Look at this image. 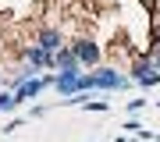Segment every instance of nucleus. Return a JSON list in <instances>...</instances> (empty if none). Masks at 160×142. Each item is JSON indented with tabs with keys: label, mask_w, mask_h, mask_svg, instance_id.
<instances>
[{
	"label": "nucleus",
	"mask_w": 160,
	"mask_h": 142,
	"mask_svg": "<svg viewBox=\"0 0 160 142\" xmlns=\"http://www.w3.org/2000/svg\"><path fill=\"white\" fill-rule=\"evenodd\" d=\"M71 50H75V57H78L82 68H96L100 57H103L100 43H96V39H89V36H78V39H71Z\"/></svg>",
	"instance_id": "obj_1"
},
{
	"label": "nucleus",
	"mask_w": 160,
	"mask_h": 142,
	"mask_svg": "<svg viewBox=\"0 0 160 142\" xmlns=\"http://www.w3.org/2000/svg\"><path fill=\"white\" fill-rule=\"evenodd\" d=\"M57 82V75H36V78H29V82H22L14 89V96H18V103H25V100H36L39 92L46 89V85H53Z\"/></svg>",
	"instance_id": "obj_2"
},
{
	"label": "nucleus",
	"mask_w": 160,
	"mask_h": 142,
	"mask_svg": "<svg viewBox=\"0 0 160 142\" xmlns=\"http://www.w3.org/2000/svg\"><path fill=\"white\" fill-rule=\"evenodd\" d=\"M89 75H92V89H125V85H128V78L118 75L114 68H96Z\"/></svg>",
	"instance_id": "obj_3"
},
{
	"label": "nucleus",
	"mask_w": 160,
	"mask_h": 142,
	"mask_svg": "<svg viewBox=\"0 0 160 142\" xmlns=\"http://www.w3.org/2000/svg\"><path fill=\"white\" fill-rule=\"evenodd\" d=\"M78 78H82V71H61L57 75V82H53V89H57V96H64V100H68V96H78Z\"/></svg>",
	"instance_id": "obj_4"
},
{
	"label": "nucleus",
	"mask_w": 160,
	"mask_h": 142,
	"mask_svg": "<svg viewBox=\"0 0 160 142\" xmlns=\"http://www.w3.org/2000/svg\"><path fill=\"white\" fill-rule=\"evenodd\" d=\"M25 61H29L36 71H39V68H53V53H46L39 43H29V46H25Z\"/></svg>",
	"instance_id": "obj_5"
},
{
	"label": "nucleus",
	"mask_w": 160,
	"mask_h": 142,
	"mask_svg": "<svg viewBox=\"0 0 160 142\" xmlns=\"http://www.w3.org/2000/svg\"><path fill=\"white\" fill-rule=\"evenodd\" d=\"M36 43H39L46 53H57L61 46H68V43H64V36H61V28H43V32L36 36Z\"/></svg>",
	"instance_id": "obj_6"
},
{
	"label": "nucleus",
	"mask_w": 160,
	"mask_h": 142,
	"mask_svg": "<svg viewBox=\"0 0 160 142\" xmlns=\"http://www.w3.org/2000/svg\"><path fill=\"white\" fill-rule=\"evenodd\" d=\"M53 68H61V71H82V64H78V57H75L71 43H68V46H61V50L53 53Z\"/></svg>",
	"instance_id": "obj_7"
},
{
	"label": "nucleus",
	"mask_w": 160,
	"mask_h": 142,
	"mask_svg": "<svg viewBox=\"0 0 160 142\" xmlns=\"http://www.w3.org/2000/svg\"><path fill=\"white\" fill-rule=\"evenodd\" d=\"M149 71H153V61H149V57H146V61H135V68H132V82H142Z\"/></svg>",
	"instance_id": "obj_8"
},
{
	"label": "nucleus",
	"mask_w": 160,
	"mask_h": 142,
	"mask_svg": "<svg viewBox=\"0 0 160 142\" xmlns=\"http://www.w3.org/2000/svg\"><path fill=\"white\" fill-rule=\"evenodd\" d=\"M14 107H18V96L11 89H4V92H0V114H11Z\"/></svg>",
	"instance_id": "obj_9"
},
{
	"label": "nucleus",
	"mask_w": 160,
	"mask_h": 142,
	"mask_svg": "<svg viewBox=\"0 0 160 142\" xmlns=\"http://www.w3.org/2000/svg\"><path fill=\"white\" fill-rule=\"evenodd\" d=\"M82 107H86V110H107V103H103V100H82Z\"/></svg>",
	"instance_id": "obj_10"
},
{
	"label": "nucleus",
	"mask_w": 160,
	"mask_h": 142,
	"mask_svg": "<svg viewBox=\"0 0 160 142\" xmlns=\"http://www.w3.org/2000/svg\"><path fill=\"white\" fill-rule=\"evenodd\" d=\"M121 128H125L128 135H139V131H142V125H139V121H125V125H121Z\"/></svg>",
	"instance_id": "obj_11"
},
{
	"label": "nucleus",
	"mask_w": 160,
	"mask_h": 142,
	"mask_svg": "<svg viewBox=\"0 0 160 142\" xmlns=\"http://www.w3.org/2000/svg\"><path fill=\"white\" fill-rule=\"evenodd\" d=\"M146 57H149V61H153V68H157V71H160V46H153V50H149V53H146Z\"/></svg>",
	"instance_id": "obj_12"
},
{
	"label": "nucleus",
	"mask_w": 160,
	"mask_h": 142,
	"mask_svg": "<svg viewBox=\"0 0 160 142\" xmlns=\"http://www.w3.org/2000/svg\"><path fill=\"white\" fill-rule=\"evenodd\" d=\"M157 46H160V32H157Z\"/></svg>",
	"instance_id": "obj_13"
}]
</instances>
